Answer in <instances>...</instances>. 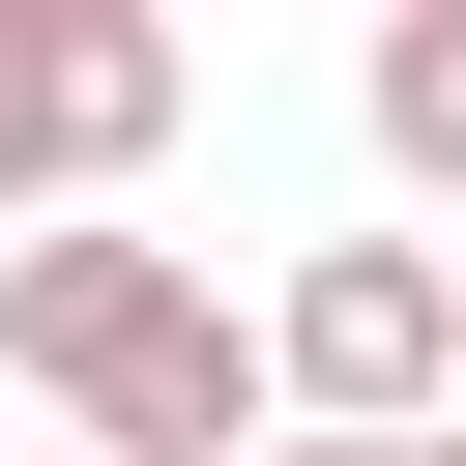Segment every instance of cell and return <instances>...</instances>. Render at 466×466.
<instances>
[{
  "label": "cell",
  "instance_id": "277c9868",
  "mask_svg": "<svg viewBox=\"0 0 466 466\" xmlns=\"http://www.w3.org/2000/svg\"><path fill=\"white\" fill-rule=\"evenodd\" d=\"M350 116H379V175H408V204H466V0H379Z\"/></svg>",
  "mask_w": 466,
  "mask_h": 466
},
{
  "label": "cell",
  "instance_id": "3957f363",
  "mask_svg": "<svg viewBox=\"0 0 466 466\" xmlns=\"http://www.w3.org/2000/svg\"><path fill=\"white\" fill-rule=\"evenodd\" d=\"M175 116H204V58L146 0H0V233H87Z\"/></svg>",
  "mask_w": 466,
  "mask_h": 466
},
{
  "label": "cell",
  "instance_id": "6da1fadb",
  "mask_svg": "<svg viewBox=\"0 0 466 466\" xmlns=\"http://www.w3.org/2000/svg\"><path fill=\"white\" fill-rule=\"evenodd\" d=\"M0 379L58 408V466H262V320L175 233H0Z\"/></svg>",
  "mask_w": 466,
  "mask_h": 466
},
{
  "label": "cell",
  "instance_id": "7a4b0ae2",
  "mask_svg": "<svg viewBox=\"0 0 466 466\" xmlns=\"http://www.w3.org/2000/svg\"><path fill=\"white\" fill-rule=\"evenodd\" d=\"M466 408V262L437 233H320L262 291V437H437Z\"/></svg>",
  "mask_w": 466,
  "mask_h": 466
},
{
  "label": "cell",
  "instance_id": "5b68a950",
  "mask_svg": "<svg viewBox=\"0 0 466 466\" xmlns=\"http://www.w3.org/2000/svg\"><path fill=\"white\" fill-rule=\"evenodd\" d=\"M262 466H408V437H262Z\"/></svg>",
  "mask_w": 466,
  "mask_h": 466
},
{
  "label": "cell",
  "instance_id": "8992f818",
  "mask_svg": "<svg viewBox=\"0 0 466 466\" xmlns=\"http://www.w3.org/2000/svg\"><path fill=\"white\" fill-rule=\"evenodd\" d=\"M408 466H466V408H437V437H408Z\"/></svg>",
  "mask_w": 466,
  "mask_h": 466
}]
</instances>
